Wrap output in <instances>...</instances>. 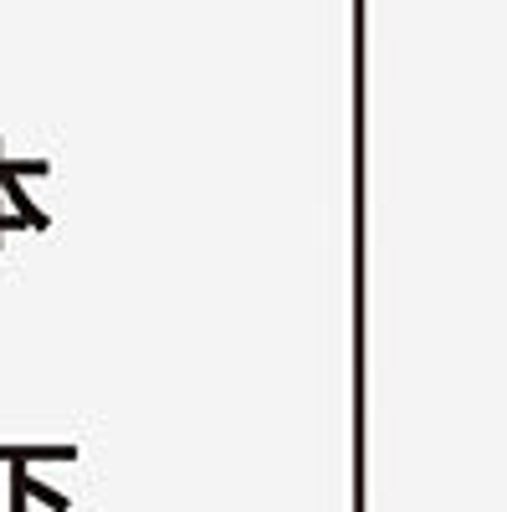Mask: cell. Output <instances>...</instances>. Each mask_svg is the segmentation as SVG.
I'll return each instance as SVG.
<instances>
[{"mask_svg": "<svg viewBox=\"0 0 507 512\" xmlns=\"http://www.w3.org/2000/svg\"><path fill=\"white\" fill-rule=\"evenodd\" d=\"M21 477H26V466H11V512H31V502L21 492Z\"/></svg>", "mask_w": 507, "mask_h": 512, "instance_id": "cell-3", "label": "cell"}, {"mask_svg": "<svg viewBox=\"0 0 507 512\" xmlns=\"http://www.w3.org/2000/svg\"><path fill=\"white\" fill-rule=\"evenodd\" d=\"M21 492H26V502H41L47 512H72V497H67V492H57V487H47V482H36L31 472L21 477Z\"/></svg>", "mask_w": 507, "mask_h": 512, "instance_id": "cell-2", "label": "cell"}, {"mask_svg": "<svg viewBox=\"0 0 507 512\" xmlns=\"http://www.w3.org/2000/svg\"><path fill=\"white\" fill-rule=\"evenodd\" d=\"M77 446H0L6 466H26V461H77Z\"/></svg>", "mask_w": 507, "mask_h": 512, "instance_id": "cell-1", "label": "cell"}]
</instances>
